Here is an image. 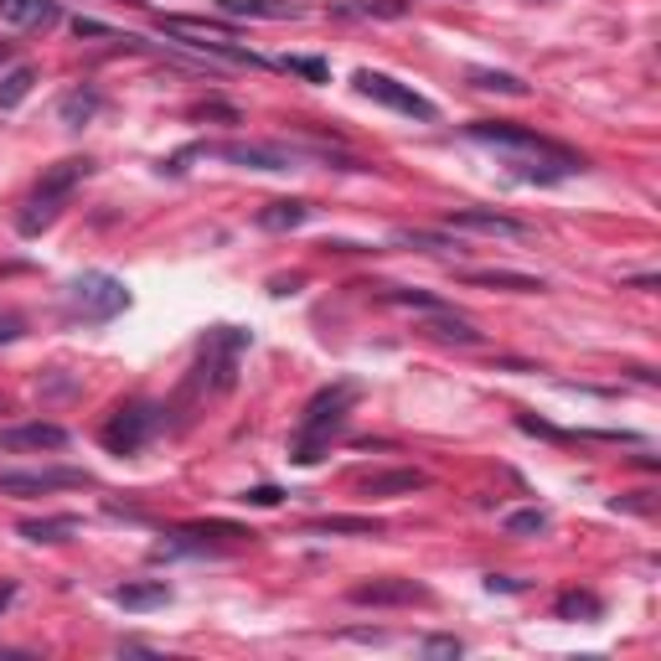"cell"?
<instances>
[{"label": "cell", "instance_id": "cell-1", "mask_svg": "<svg viewBox=\"0 0 661 661\" xmlns=\"http://www.w3.org/2000/svg\"><path fill=\"white\" fill-rule=\"evenodd\" d=\"M465 135H471L475 145L502 151L511 176H522L532 187H559V181H569V176L584 170V155L579 151L538 135V130H527V124H511V119H475V124H465Z\"/></svg>", "mask_w": 661, "mask_h": 661}, {"label": "cell", "instance_id": "cell-2", "mask_svg": "<svg viewBox=\"0 0 661 661\" xmlns=\"http://www.w3.org/2000/svg\"><path fill=\"white\" fill-rule=\"evenodd\" d=\"M352 404H356V383H331V388L316 393V398L306 404V414H300V429H295L289 460H295V465H316L321 450L331 444V434L346 425Z\"/></svg>", "mask_w": 661, "mask_h": 661}, {"label": "cell", "instance_id": "cell-3", "mask_svg": "<svg viewBox=\"0 0 661 661\" xmlns=\"http://www.w3.org/2000/svg\"><path fill=\"white\" fill-rule=\"evenodd\" d=\"M88 176H93V161H88V155H68V161L47 166V170H42V181L32 187V197H26V207H21L16 228L26 238H36L42 228H52V222H57V212L68 207V197L84 187Z\"/></svg>", "mask_w": 661, "mask_h": 661}, {"label": "cell", "instance_id": "cell-4", "mask_svg": "<svg viewBox=\"0 0 661 661\" xmlns=\"http://www.w3.org/2000/svg\"><path fill=\"white\" fill-rule=\"evenodd\" d=\"M63 306H68V321H78V326H109L119 310L130 306V289H124L119 274L88 269V274H78V279L68 285Z\"/></svg>", "mask_w": 661, "mask_h": 661}, {"label": "cell", "instance_id": "cell-5", "mask_svg": "<svg viewBox=\"0 0 661 661\" xmlns=\"http://www.w3.org/2000/svg\"><path fill=\"white\" fill-rule=\"evenodd\" d=\"M249 352V331L238 326H212L202 337V367H197V383H207L212 393H228L238 383V356Z\"/></svg>", "mask_w": 661, "mask_h": 661}, {"label": "cell", "instance_id": "cell-6", "mask_svg": "<svg viewBox=\"0 0 661 661\" xmlns=\"http://www.w3.org/2000/svg\"><path fill=\"white\" fill-rule=\"evenodd\" d=\"M161 425H166V408L135 398V404H124V408L109 414V425H103V444H109L114 455H135L140 444H151L155 434H161Z\"/></svg>", "mask_w": 661, "mask_h": 661}, {"label": "cell", "instance_id": "cell-7", "mask_svg": "<svg viewBox=\"0 0 661 661\" xmlns=\"http://www.w3.org/2000/svg\"><path fill=\"white\" fill-rule=\"evenodd\" d=\"M191 155L233 161V166H249V170H295L300 166L295 151H285V145H258V140H212V145H197Z\"/></svg>", "mask_w": 661, "mask_h": 661}, {"label": "cell", "instance_id": "cell-8", "mask_svg": "<svg viewBox=\"0 0 661 661\" xmlns=\"http://www.w3.org/2000/svg\"><path fill=\"white\" fill-rule=\"evenodd\" d=\"M352 84H356V93H367V99H377V103H388V109H398V114H408V119H425V124H434V119H440V109H434L425 93H414V88L398 84V78H388V73L362 68Z\"/></svg>", "mask_w": 661, "mask_h": 661}, {"label": "cell", "instance_id": "cell-9", "mask_svg": "<svg viewBox=\"0 0 661 661\" xmlns=\"http://www.w3.org/2000/svg\"><path fill=\"white\" fill-rule=\"evenodd\" d=\"M93 475L47 465V471H0V496H47V492H88Z\"/></svg>", "mask_w": 661, "mask_h": 661}, {"label": "cell", "instance_id": "cell-10", "mask_svg": "<svg viewBox=\"0 0 661 661\" xmlns=\"http://www.w3.org/2000/svg\"><path fill=\"white\" fill-rule=\"evenodd\" d=\"M352 605H373V610H388V605H429L434 594L414 579H367V584H352L346 590Z\"/></svg>", "mask_w": 661, "mask_h": 661}, {"label": "cell", "instance_id": "cell-11", "mask_svg": "<svg viewBox=\"0 0 661 661\" xmlns=\"http://www.w3.org/2000/svg\"><path fill=\"white\" fill-rule=\"evenodd\" d=\"M444 228L450 233H481V238H527L532 228L507 212H492V207H460V212H444Z\"/></svg>", "mask_w": 661, "mask_h": 661}, {"label": "cell", "instance_id": "cell-12", "mask_svg": "<svg viewBox=\"0 0 661 661\" xmlns=\"http://www.w3.org/2000/svg\"><path fill=\"white\" fill-rule=\"evenodd\" d=\"M68 444V429L63 425H11V429H0V450H11V455H42V450H63Z\"/></svg>", "mask_w": 661, "mask_h": 661}, {"label": "cell", "instance_id": "cell-13", "mask_svg": "<svg viewBox=\"0 0 661 661\" xmlns=\"http://www.w3.org/2000/svg\"><path fill=\"white\" fill-rule=\"evenodd\" d=\"M222 16H249V21H300V0H218Z\"/></svg>", "mask_w": 661, "mask_h": 661}, {"label": "cell", "instance_id": "cell-14", "mask_svg": "<svg viewBox=\"0 0 661 661\" xmlns=\"http://www.w3.org/2000/svg\"><path fill=\"white\" fill-rule=\"evenodd\" d=\"M356 486L367 496H414L429 486V475L425 471H377V475H362Z\"/></svg>", "mask_w": 661, "mask_h": 661}, {"label": "cell", "instance_id": "cell-15", "mask_svg": "<svg viewBox=\"0 0 661 661\" xmlns=\"http://www.w3.org/2000/svg\"><path fill=\"white\" fill-rule=\"evenodd\" d=\"M0 21H11V26H52V21H63V5L57 0H0Z\"/></svg>", "mask_w": 661, "mask_h": 661}, {"label": "cell", "instance_id": "cell-16", "mask_svg": "<svg viewBox=\"0 0 661 661\" xmlns=\"http://www.w3.org/2000/svg\"><path fill=\"white\" fill-rule=\"evenodd\" d=\"M310 218V202H300V197H279V202H264L258 207V228L264 233H289V228H300V222Z\"/></svg>", "mask_w": 661, "mask_h": 661}, {"label": "cell", "instance_id": "cell-17", "mask_svg": "<svg viewBox=\"0 0 661 661\" xmlns=\"http://www.w3.org/2000/svg\"><path fill=\"white\" fill-rule=\"evenodd\" d=\"M465 285H481V289H517V295H538L543 279H532V274H511V269H471L465 274Z\"/></svg>", "mask_w": 661, "mask_h": 661}, {"label": "cell", "instance_id": "cell-18", "mask_svg": "<svg viewBox=\"0 0 661 661\" xmlns=\"http://www.w3.org/2000/svg\"><path fill=\"white\" fill-rule=\"evenodd\" d=\"M170 590L166 579H151V584H119L114 590V605H124V610H155V605H166Z\"/></svg>", "mask_w": 661, "mask_h": 661}, {"label": "cell", "instance_id": "cell-19", "mask_svg": "<svg viewBox=\"0 0 661 661\" xmlns=\"http://www.w3.org/2000/svg\"><path fill=\"white\" fill-rule=\"evenodd\" d=\"M99 109H103L99 88H73L68 99L57 103V119H63V124H73V130H78V124H88V119L99 114Z\"/></svg>", "mask_w": 661, "mask_h": 661}, {"label": "cell", "instance_id": "cell-20", "mask_svg": "<svg viewBox=\"0 0 661 661\" xmlns=\"http://www.w3.org/2000/svg\"><path fill=\"white\" fill-rule=\"evenodd\" d=\"M434 341H460V346H481V331H475L471 321H460V316H450V310H434V321L425 326Z\"/></svg>", "mask_w": 661, "mask_h": 661}, {"label": "cell", "instance_id": "cell-21", "mask_svg": "<svg viewBox=\"0 0 661 661\" xmlns=\"http://www.w3.org/2000/svg\"><path fill=\"white\" fill-rule=\"evenodd\" d=\"M78 532V517H42V522H21V538L32 543H63Z\"/></svg>", "mask_w": 661, "mask_h": 661}, {"label": "cell", "instance_id": "cell-22", "mask_svg": "<svg viewBox=\"0 0 661 661\" xmlns=\"http://www.w3.org/2000/svg\"><path fill=\"white\" fill-rule=\"evenodd\" d=\"M553 615H559V620H594V615H599V599L584 590H569V594H559Z\"/></svg>", "mask_w": 661, "mask_h": 661}, {"label": "cell", "instance_id": "cell-23", "mask_svg": "<svg viewBox=\"0 0 661 661\" xmlns=\"http://www.w3.org/2000/svg\"><path fill=\"white\" fill-rule=\"evenodd\" d=\"M471 84L486 88V93H511V99H522V93H527V78H517V73H486V68H475Z\"/></svg>", "mask_w": 661, "mask_h": 661}, {"label": "cell", "instance_id": "cell-24", "mask_svg": "<svg viewBox=\"0 0 661 661\" xmlns=\"http://www.w3.org/2000/svg\"><path fill=\"white\" fill-rule=\"evenodd\" d=\"M310 532H356V538H377L383 522H373V517H321V522H310Z\"/></svg>", "mask_w": 661, "mask_h": 661}, {"label": "cell", "instance_id": "cell-25", "mask_svg": "<svg viewBox=\"0 0 661 661\" xmlns=\"http://www.w3.org/2000/svg\"><path fill=\"white\" fill-rule=\"evenodd\" d=\"M32 84H36L32 68H11L5 78H0V109H16V103L32 93Z\"/></svg>", "mask_w": 661, "mask_h": 661}, {"label": "cell", "instance_id": "cell-26", "mask_svg": "<svg viewBox=\"0 0 661 661\" xmlns=\"http://www.w3.org/2000/svg\"><path fill=\"white\" fill-rule=\"evenodd\" d=\"M404 243H414V249H429V254H465L460 249V238H444V233H425V228H408V233H398Z\"/></svg>", "mask_w": 661, "mask_h": 661}, {"label": "cell", "instance_id": "cell-27", "mask_svg": "<svg viewBox=\"0 0 661 661\" xmlns=\"http://www.w3.org/2000/svg\"><path fill=\"white\" fill-rule=\"evenodd\" d=\"M279 68H289L295 78H306V84H326V78H331V63H326V57H279Z\"/></svg>", "mask_w": 661, "mask_h": 661}, {"label": "cell", "instance_id": "cell-28", "mask_svg": "<svg viewBox=\"0 0 661 661\" xmlns=\"http://www.w3.org/2000/svg\"><path fill=\"white\" fill-rule=\"evenodd\" d=\"M507 532H511V538H532V532H548V511H538V507L511 511V517H507Z\"/></svg>", "mask_w": 661, "mask_h": 661}, {"label": "cell", "instance_id": "cell-29", "mask_svg": "<svg viewBox=\"0 0 661 661\" xmlns=\"http://www.w3.org/2000/svg\"><path fill=\"white\" fill-rule=\"evenodd\" d=\"M388 300H398V306H419V310H444V300H434V295H425V289H388Z\"/></svg>", "mask_w": 661, "mask_h": 661}, {"label": "cell", "instance_id": "cell-30", "mask_svg": "<svg viewBox=\"0 0 661 661\" xmlns=\"http://www.w3.org/2000/svg\"><path fill=\"white\" fill-rule=\"evenodd\" d=\"M243 502H249V507H279L285 492H279V486H254V492H243Z\"/></svg>", "mask_w": 661, "mask_h": 661}, {"label": "cell", "instance_id": "cell-31", "mask_svg": "<svg viewBox=\"0 0 661 661\" xmlns=\"http://www.w3.org/2000/svg\"><path fill=\"white\" fill-rule=\"evenodd\" d=\"M460 651H465V646H460L455 636H429L425 641V657H460Z\"/></svg>", "mask_w": 661, "mask_h": 661}, {"label": "cell", "instance_id": "cell-32", "mask_svg": "<svg viewBox=\"0 0 661 661\" xmlns=\"http://www.w3.org/2000/svg\"><path fill=\"white\" fill-rule=\"evenodd\" d=\"M362 11H373V16H404L408 5L404 0H362Z\"/></svg>", "mask_w": 661, "mask_h": 661}, {"label": "cell", "instance_id": "cell-33", "mask_svg": "<svg viewBox=\"0 0 661 661\" xmlns=\"http://www.w3.org/2000/svg\"><path fill=\"white\" fill-rule=\"evenodd\" d=\"M21 331H26V321H21V316H0V346H5V341H16Z\"/></svg>", "mask_w": 661, "mask_h": 661}, {"label": "cell", "instance_id": "cell-34", "mask_svg": "<svg viewBox=\"0 0 661 661\" xmlns=\"http://www.w3.org/2000/svg\"><path fill=\"white\" fill-rule=\"evenodd\" d=\"M11 594H16V590H11V584H0V610L11 605Z\"/></svg>", "mask_w": 661, "mask_h": 661}, {"label": "cell", "instance_id": "cell-35", "mask_svg": "<svg viewBox=\"0 0 661 661\" xmlns=\"http://www.w3.org/2000/svg\"><path fill=\"white\" fill-rule=\"evenodd\" d=\"M0 414H5V398H0Z\"/></svg>", "mask_w": 661, "mask_h": 661}]
</instances>
